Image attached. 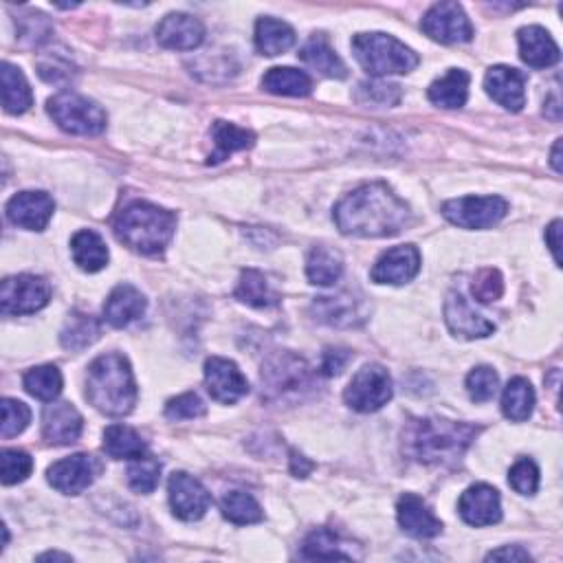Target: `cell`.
<instances>
[{
	"mask_svg": "<svg viewBox=\"0 0 563 563\" xmlns=\"http://www.w3.org/2000/svg\"><path fill=\"white\" fill-rule=\"evenodd\" d=\"M335 223L346 236L388 238L410 223V207L385 183H368L335 207Z\"/></svg>",
	"mask_w": 563,
	"mask_h": 563,
	"instance_id": "obj_1",
	"label": "cell"
},
{
	"mask_svg": "<svg viewBox=\"0 0 563 563\" xmlns=\"http://www.w3.org/2000/svg\"><path fill=\"white\" fill-rule=\"evenodd\" d=\"M480 427L443 421V418H423L407 432V451L425 465H454L469 445L476 440Z\"/></svg>",
	"mask_w": 563,
	"mask_h": 563,
	"instance_id": "obj_2",
	"label": "cell"
},
{
	"mask_svg": "<svg viewBox=\"0 0 563 563\" xmlns=\"http://www.w3.org/2000/svg\"><path fill=\"white\" fill-rule=\"evenodd\" d=\"M86 399L108 416H126L137 401L130 363L119 352L97 357L86 374Z\"/></svg>",
	"mask_w": 563,
	"mask_h": 563,
	"instance_id": "obj_3",
	"label": "cell"
},
{
	"mask_svg": "<svg viewBox=\"0 0 563 563\" xmlns=\"http://www.w3.org/2000/svg\"><path fill=\"white\" fill-rule=\"evenodd\" d=\"M176 229V216L168 209L146 201L126 205L115 218V234L126 247L143 256H157L170 245Z\"/></svg>",
	"mask_w": 563,
	"mask_h": 563,
	"instance_id": "obj_4",
	"label": "cell"
},
{
	"mask_svg": "<svg viewBox=\"0 0 563 563\" xmlns=\"http://www.w3.org/2000/svg\"><path fill=\"white\" fill-rule=\"evenodd\" d=\"M352 51L370 75H401L418 66V55L388 33H359L352 38Z\"/></svg>",
	"mask_w": 563,
	"mask_h": 563,
	"instance_id": "obj_5",
	"label": "cell"
},
{
	"mask_svg": "<svg viewBox=\"0 0 563 563\" xmlns=\"http://www.w3.org/2000/svg\"><path fill=\"white\" fill-rule=\"evenodd\" d=\"M47 110L51 119L64 132L82 137H95L106 128V113L99 108L93 99L75 95V93H60L49 99Z\"/></svg>",
	"mask_w": 563,
	"mask_h": 563,
	"instance_id": "obj_6",
	"label": "cell"
},
{
	"mask_svg": "<svg viewBox=\"0 0 563 563\" xmlns=\"http://www.w3.org/2000/svg\"><path fill=\"white\" fill-rule=\"evenodd\" d=\"M51 300V284L38 275H14L0 289V311L5 315H33Z\"/></svg>",
	"mask_w": 563,
	"mask_h": 563,
	"instance_id": "obj_7",
	"label": "cell"
},
{
	"mask_svg": "<svg viewBox=\"0 0 563 563\" xmlns=\"http://www.w3.org/2000/svg\"><path fill=\"white\" fill-rule=\"evenodd\" d=\"M509 212V203L500 196H465L449 201L443 207V214L462 229H489L498 225Z\"/></svg>",
	"mask_w": 563,
	"mask_h": 563,
	"instance_id": "obj_8",
	"label": "cell"
},
{
	"mask_svg": "<svg viewBox=\"0 0 563 563\" xmlns=\"http://www.w3.org/2000/svg\"><path fill=\"white\" fill-rule=\"evenodd\" d=\"M392 379L383 366L361 368L346 388L344 399L355 412H377L392 399Z\"/></svg>",
	"mask_w": 563,
	"mask_h": 563,
	"instance_id": "obj_9",
	"label": "cell"
},
{
	"mask_svg": "<svg viewBox=\"0 0 563 563\" xmlns=\"http://www.w3.org/2000/svg\"><path fill=\"white\" fill-rule=\"evenodd\" d=\"M423 31L429 38L443 44L469 42L473 38V27L458 3H438L427 11L423 18Z\"/></svg>",
	"mask_w": 563,
	"mask_h": 563,
	"instance_id": "obj_10",
	"label": "cell"
},
{
	"mask_svg": "<svg viewBox=\"0 0 563 563\" xmlns=\"http://www.w3.org/2000/svg\"><path fill=\"white\" fill-rule=\"evenodd\" d=\"M262 383L275 396L297 394L304 388H311V368L293 355H280L262 370Z\"/></svg>",
	"mask_w": 563,
	"mask_h": 563,
	"instance_id": "obj_11",
	"label": "cell"
},
{
	"mask_svg": "<svg viewBox=\"0 0 563 563\" xmlns=\"http://www.w3.org/2000/svg\"><path fill=\"white\" fill-rule=\"evenodd\" d=\"M170 491V504L174 515L183 522H196L207 513L212 498H209L207 489L196 478L187 476V473L179 471L174 473L168 484Z\"/></svg>",
	"mask_w": 563,
	"mask_h": 563,
	"instance_id": "obj_12",
	"label": "cell"
},
{
	"mask_svg": "<svg viewBox=\"0 0 563 563\" xmlns=\"http://www.w3.org/2000/svg\"><path fill=\"white\" fill-rule=\"evenodd\" d=\"M205 383H207V392L212 394V399L223 405L236 403L249 392V383L245 377H242V372L238 370L236 363L220 357L207 359Z\"/></svg>",
	"mask_w": 563,
	"mask_h": 563,
	"instance_id": "obj_13",
	"label": "cell"
},
{
	"mask_svg": "<svg viewBox=\"0 0 563 563\" xmlns=\"http://www.w3.org/2000/svg\"><path fill=\"white\" fill-rule=\"evenodd\" d=\"M460 517L471 526H493L502 520L500 493L489 484H473L458 502Z\"/></svg>",
	"mask_w": 563,
	"mask_h": 563,
	"instance_id": "obj_14",
	"label": "cell"
},
{
	"mask_svg": "<svg viewBox=\"0 0 563 563\" xmlns=\"http://www.w3.org/2000/svg\"><path fill=\"white\" fill-rule=\"evenodd\" d=\"M95 460L86 454H75L49 467V484L60 493L77 495L91 487L95 480Z\"/></svg>",
	"mask_w": 563,
	"mask_h": 563,
	"instance_id": "obj_15",
	"label": "cell"
},
{
	"mask_svg": "<svg viewBox=\"0 0 563 563\" xmlns=\"http://www.w3.org/2000/svg\"><path fill=\"white\" fill-rule=\"evenodd\" d=\"M55 203L44 192H20L7 203V218L16 227L42 231L49 225Z\"/></svg>",
	"mask_w": 563,
	"mask_h": 563,
	"instance_id": "obj_16",
	"label": "cell"
},
{
	"mask_svg": "<svg viewBox=\"0 0 563 563\" xmlns=\"http://www.w3.org/2000/svg\"><path fill=\"white\" fill-rule=\"evenodd\" d=\"M421 271V253L414 245L394 247L377 260L372 269V280L379 284H405L414 280Z\"/></svg>",
	"mask_w": 563,
	"mask_h": 563,
	"instance_id": "obj_17",
	"label": "cell"
},
{
	"mask_svg": "<svg viewBox=\"0 0 563 563\" xmlns=\"http://www.w3.org/2000/svg\"><path fill=\"white\" fill-rule=\"evenodd\" d=\"M487 93L506 110L520 113L526 106V75L511 66H493L484 77Z\"/></svg>",
	"mask_w": 563,
	"mask_h": 563,
	"instance_id": "obj_18",
	"label": "cell"
},
{
	"mask_svg": "<svg viewBox=\"0 0 563 563\" xmlns=\"http://www.w3.org/2000/svg\"><path fill=\"white\" fill-rule=\"evenodd\" d=\"M157 40L161 47L174 51H192L205 40L203 22L190 14H170L157 27Z\"/></svg>",
	"mask_w": 563,
	"mask_h": 563,
	"instance_id": "obj_19",
	"label": "cell"
},
{
	"mask_svg": "<svg viewBox=\"0 0 563 563\" xmlns=\"http://www.w3.org/2000/svg\"><path fill=\"white\" fill-rule=\"evenodd\" d=\"M82 414L71 403H51L42 414V436L51 445H71L82 436Z\"/></svg>",
	"mask_w": 563,
	"mask_h": 563,
	"instance_id": "obj_20",
	"label": "cell"
},
{
	"mask_svg": "<svg viewBox=\"0 0 563 563\" xmlns=\"http://www.w3.org/2000/svg\"><path fill=\"white\" fill-rule=\"evenodd\" d=\"M445 319L451 333L462 339L489 337L495 326L487 317H482L471 308V304L460 293H449L445 302Z\"/></svg>",
	"mask_w": 563,
	"mask_h": 563,
	"instance_id": "obj_21",
	"label": "cell"
},
{
	"mask_svg": "<svg viewBox=\"0 0 563 563\" xmlns=\"http://www.w3.org/2000/svg\"><path fill=\"white\" fill-rule=\"evenodd\" d=\"M396 513H399V524L403 531L416 539H432L443 533V524L418 495L405 493L399 500V506H396Z\"/></svg>",
	"mask_w": 563,
	"mask_h": 563,
	"instance_id": "obj_22",
	"label": "cell"
},
{
	"mask_svg": "<svg viewBox=\"0 0 563 563\" xmlns=\"http://www.w3.org/2000/svg\"><path fill=\"white\" fill-rule=\"evenodd\" d=\"M517 42H520L522 60L533 66V69H548L559 62V47L550 38V33L542 27H524L517 31Z\"/></svg>",
	"mask_w": 563,
	"mask_h": 563,
	"instance_id": "obj_23",
	"label": "cell"
},
{
	"mask_svg": "<svg viewBox=\"0 0 563 563\" xmlns=\"http://www.w3.org/2000/svg\"><path fill=\"white\" fill-rule=\"evenodd\" d=\"M146 313V297L130 284H119L104 304V319L113 328H124Z\"/></svg>",
	"mask_w": 563,
	"mask_h": 563,
	"instance_id": "obj_24",
	"label": "cell"
},
{
	"mask_svg": "<svg viewBox=\"0 0 563 563\" xmlns=\"http://www.w3.org/2000/svg\"><path fill=\"white\" fill-rule=\"evenodd\" d=\"M361 306L363 304L355 295L341 293L337 297H319L313 308L319 322L344 328V326H357L366 319L361 313Z\"/></svg>",
	"mask_w": 563,
	"mask_h": 563,
	"instance_id": "obj_25",
	"label": "cell"
},
{
	"mask_svg": "<svg viewBox=\"0 0 563 563\" xmlns=\"http://www.w3.org/2000/svg\"><path fill=\"white\" fill-rule=\"evenodd\" d=\"M73 260L77 267L88 273L102 271L108 264V247L102 236L95 234L93 229L77 231L71 240Z\"/></svg>",
	"mask_w": 563,
	"mask_h": 563,
	"instance_id": "obj_26",
	"label": "cell"
},
{
	"mask_svg": "<svg viewBox=\"0 0 563 563\" xmlns=\"http://www.w3.org/2000/svg\"><path fill=\"white\" fill-rule=\"evenodd\" d=\"M429 102L440 108H462L469 97V73L462 69H449L445 77H440L427 91Z\"/></svg>",
	"mask_w": 563,
	"mask_h": 563,
	"instance_id": "obj_27",
	"label": "cell"
},
{
	"mask_svg": "<svg viewBox=\"0 0 563 563\" xmlns=\"http://www.w3.org/2000/svg\"><path fill=\"white\" fill-rule=\"evenodd\" d=\"M300 60L326 77H335V80H344L346 77V64L341 62V58L324 36H315L308 40L300 51Z\"/></svg>",
	"mask_w": 563,
	"mask_h": 563,
	"instance_id": "obj_28",
	"label": "cell"
},
{
	"mask_svg": "<svg viewBox=\"0 0 563 563\" xmlns=\"http://www.w3.org/2000/svg\"><path fill=\"white\" fill-rule=\"evenodd\" d=\"M341 273H344V258H341L339 251L317 245L311 253H308L306 275L308 280H311V284L330 286L341 278Z\"/></svg>",
	"mask_w": 563,
	"mask_h": 563,
	"instance_id": "obj_29",
	"label": "cell"
},
{
	"mask_svg": "<svg viewBox=\"0 0 563 563\" xmlns=\"http://www.w3.org/2000/svg\"><path fill=\"white\" fill-rule=\"evenodd\" d=\"M262 88L273 95L286 97H306L313 91V80L304 71L291 69V66H278L262 77Z\"/></svg>",
	"mask_w": 563,
	"mask_h": 563,
	"instance_id": "obj_30",
	"label": "cell"
},
{
	"mask_svg": "<svg viewBox=\"0 0 563 563\" xmlns=\"http://www.w3.org/2000/svg\"><path fill=\"white\" fill-rule=\"evenodd\" d=\"M295 44V31L282 20L260 18L256 22V47L264 55H282Z\"/></svg>",
	"mask_w": 563,
	"mask_h": 563,
	"instance_id": "obj_31",
	"label": "cell"
},
{
	"mask_svg": "<svg viewBox=\"0 0 563 563\" xmlns=\"http://www.w3.org/2000/svg\"><path fill=\"white\" fill-rule=\"evenodd\" d=\"M3 106L9 115H20L31 108L33 93L29 88L27 77L22 75L18 66L5 62L3 64Z\"/></svg>",
	"mask_w": 563,
	"mask_h": 563,
	"instance_id": "obj_32",
	"label": "cell"
},
{
	"mask_svg": "<svg viewBox=\"0 0 563 563\" xmlns=\"http://www.w3.org/2000/svg\"><path fill=\"white\" fill-rule=\"evenodd\" d=\"M535 407V390L533 385L522 377H515L506 385L502 394V412L513 423H524L531 418Z\"/></svg>",
	"mask_w": 563,
	"mask_h": 563,
	"instance_id": "obj_33",
	"label": "cell"
},
{
	"mask_svg": "<svg viewBox=\"0 0 563 563\" xmlns=\"http://www.w3.org/2000/svg\"><path fill=\"white\" fill-rule=\"evenodd\" d=\"M104 451L110 458H126L137 460L143 458L148 451V445L143 443V438L126 425H110L104 432Z\"/></svg>",
	"mask_w": 563,
	"mask_h": 563,
	"instance_id": "obj_34",
	"label": "cell"
},
{
	"mask_svg": "<svg viewBox=\"0 0 563 563\" xmlns=\"http://www.w3.org/2000/svg\"><path fill=\"white\" fill-rule=\"evenodd\" d=\"M236 297L253 308H273L280 304V297L271 289V284L264 278V273L256 269L242 271Z\"/></svg>",
	"mask_w": 563,
	"mask_h": 563,
	"instance_id": "obj_35",
	"label": "cell"
},
{
	"mask_svg": "<svg viewBox=\"0 0 563 563\" xmlns=\"http://www.w3.org/2000/svg\"><path fill=\"white\" fill-rule=\"evenodd\" d=\"M212 139H214L216 152L209 157V163H218V161L227 159L229 154L251 148L253 141H256V135L245 128L227 124V121H216L212 128Z\"/></svg>",
	"mask_w": 563,
	"mask_h": 563,
	"instance_id": "obj_36",
	"label": "cell"
},
{
	"mask_svg": "<svg viewBox=\"0 0 563 563\" xmlns=\"http://www.w3.org/2000/svg\"><path fill=\"white\" fill-rule=\"evenodd\" d=\"M25 390L44 403H53L62 392V374L55 366H38L25 374Z\"/></svg>",
	"mask_w": 563,
	"mask_h": 563,
	"instance_id": "obj_37",
	"label": "cell"
},
{
	"mask_svg": "<svg viewBox=\"0 0 563 563\" xmlns=\"http://www.w3.org/2000/svg\"><path fill=\"white\" fill-rule=\"evenodd\" d=\"M102 333L99 322L91 315L75 313L62 330V346L66 350H84L93 344V341Z\"/></svg>",
	"mask_w": 563,
	"mask_h": 563,
	"instance_id": "obj_38",
	"label": "cell"
},
{
	"mask_svg": "<svg viewBox=\"0 0 563 563\" xmlns=\"http://www.w3.org/2000/svg\"><path fill=\"white\" fill-rule=\"evenodd\" d=\"M220 509H223V515L229 522H234L238 526L256 524L262 520L260 504L245 491H229L223 502H220Z\"/></svg>",
	"mask_w": 563,
	"mask_h": 563,
	"instance_id": "obj_39",
	"label": "cell"
},
{
	"mask_svg": "<svg viewBox=\"0 0 563 563\" xmlns=\"http://www.w3.org/2000/svg\"><path fill=\"white\" fill-rule=\"evenodd\" d=\"M159 478H161V465H159V460L148 458V456L137 458V460L130 465V469H128V484H130V489L137 491V493H143V495L152 493L154 489H157Z\"/></svg>",
	"mask_w": 563,
	"mask_h": 563,
	"instance_id": "obj_40",
	"label": "cell"
},
{
	"mask_svg": "<svg viewBox=\"0 0 563 563\" xmlns=\"http://www.w3.org/2000/svg\"><path fill=\"white\" fill-rule=\"evenodd\" d=\"M302 555L306 559H350V555L339 548L337 537L326 528H319L306 537Z\"/></svg>",
	"mask_w": 563,
	"mask_h": 563,
	"instance_id": "obj_41",
	"label": "cell"
},
{
	"mask_svg": "<svg viewBox=\"0 0 563 563\" xmlns=\"http://www.w3.org/2000/svg\"><path fill=\"white\" fill-rule=\"evenodd\" d=\"M0 471H3L5 487H11V484H18L31 476L33 460L29 454H25V451L20 449H3V456H0Z\"/></svg>",
	"mask_w": 563,
	"mask_h": 563,
	"instance_id": "obj_42",
	"label": "cell"
},
{
	"mask_svg": "<svg viewBox=\"0 0 563 563\" xmlns=\"http://www.w3.org/2000/svg\"><path fill=\"white\" fill-rule=\"evenodd\" d=\"M498 385H500L498 372L489 366H480L467 377L469 396H471V401H476V403L491 401L495 392H498Z\"/></svg>",
	"mask_w": 563,
	"mask_h": 563,
	"instance_id": "obj_43",
	"label": "cell"
},
{
	"mask_svg": "<svg viewBox=\"0 0 563 563\" xmlns=\"http://www.w3.org/2000/svg\"><path fill=\"white\" fill-rule=\"evenodd\" d=\"M3 425H0V436L14 438L27 429L31 421V412L25 403L14 399H3Z\"/></svg>",
	"mask_w": 563,
	"mask_h": 563,
	"instance_id": "obj_44",
	"label": "cell"
},
{
	"mask_svg": "<svg viewBox=\"0 0 563 563\" xmlns=\"http://www.w3.org/2000/svg\"><path fill=\"white\" fill-rule=\"evenodd\" d=\"M471 293L480 304H491L495 300H500L504 293V282H502L500 271H495V269L480 271L476 275V280H473Z\"/></svg>",
	"mask_w": 563,
	"mask_h": 563,
	"instance_id": "obj_45",
	"label": "cell"
},
{
	"mask_svg": "<svg viewBox=\"0 0 563 563\" xmlns=\"http://www.w3.org/2000/svg\"><path fill=\"white\" fill-rule=\"evenodd\" d=\"M511 487L522 495H535L539 489V469L531 458L517 460L509 473Z\"/></svg>",
	"mask_w": 563,
	"mask_h": 563,
	"instance_id": "obj_46",
	"label": "cell"
},
{
	"mask_svg": "<svg viewBox=\"0 0 563 563\" xmlns=\"http://www.w3.org/2000/svg\"><path fill=\"white\" fill-rule=\"evenodd\" d=\"M359 99L363 104H377V106H394L401 99V88L396 84L385 82H370L359 86Z\"/></svg>",
	"mask_w": 563,
	"mask_h": 563,
	"instance_id": "obj_47",
	"label": "cell"
},
{
	"mask_svg": "<svg viewBox=\"0 0 563 563\" xmlns=\"http://www.w3.org/2000/svg\"><path fill=\"white\" fill-rule=\"evenodd\" d=\"M205 403L196 394H181L165 405V416L170 421H187V418H201L205 414Z\"/></svg>",
	"mask_w": 563,
	"mask_h": 563,
	"instance_id": "obj_48",
	"label": "cell"
},
{
	"mask_svg": "<svg viewBox=\"0 0 563 563\" xmlns=\"http://www.w3.org/2000/svg\"><path fill=\"white\" fill-rule=\"evenodd\" d=\"M352 359V355L348 350L341 348H328L324 352V361H322V374L326 377H337V374L344 372V368L348 366V361Z\"/></svg>",
	"mask_w": 563,
	"mask_h": 563,
	"instance_id": "obj_49",
	"label": "cell"
},
{
	"mask_svg": "<svg viewBox=\"0 0 563 563\" xmlns=\"http://www.w3.org/2000/svg\"><path fill=\"white\" fill-rule=\"evenodd\" d=\"M40 75L51 84H62L71 80V66L62 64L60 60H47L40 62Z\"/></svg>",
	"mask_w": 563,
	"mask_h": 563,
	"instance_id": "obj_50",
	"label": "cell"
},
{
	"mask_svg": "<svg viewBox=\"0 0 563 563\" xmlns=\"http://www.w3.org/2000/svg\"><path fill=\"white\" fill-rule=\"evenodd\" d=\"M489 561H531V555L522 550L520 546H506L500 550H493L487 555Z\"/></svg>",
	"mask_w": 563,
	"mask_h": 563,
	"instance_id": "obj_51",
	"label": "cell"
},
{
	"mask_svg": "<svg viewBox=\"0 0 563 563\" xmlns=\"http://www.w3.org/2000/svg\"><path fill=\"white\" fill-rule=\"evenodd\" d=\"M559 236H561V220H555V223L546 229V242H548L550 251H553V256H555V262H557V264H561V256H559Z\"/></svg>",
	"mask_w": 563,
	"mask_h": 563,
	"instance_id": "obj_52",
	"label": "cell"
},
{
	"mask_svg": "<svg viewBox=\"0 0 563 563\" xmlns=\"http://www.w3.org/2000/svg\"><path fill=\"white\" fill-rule=\"evenodd\" d=\"M291 471H293V476H297V478H306L308 473L313 471V462H308L304 456H300V454H291Z\"/></svg>",
	"mask_w": 563,
	"mask_h": 563,
	"instance_id": "obj_53",
	"label": "cell"
},
{
	"mask_svg": "<svg viewBox=\"0 0 563 563\" xmlns=\"http://www.w3.org/2000/svg\"><path fill=\"white\" fill-rule=\"evenodd\" d=\"M559 152H561V139L555 143V148H553V168H555V172H561V159H559Z\"/></svg>",
	"mask_w": 563,
	"mask_h": 563,
	"instance_id": "obj_54",
	"label": "cell"
},
{
	"mask_svg": "<svg viewBox=\"0 0 563 563\" xmlns=\"http://www.w3.org/2000/svg\"><path fill=\"white\" fill-rule=\"evenodd\" d=\"M40 561H47V559H62V561H71L69 555H60V553H47V555H40Z\"/></svg>",
	"mask_w": 563,
	"mask_h": 563,
	"instance_id": "obj_55",
	"label": "cell"
}]
</instances>
